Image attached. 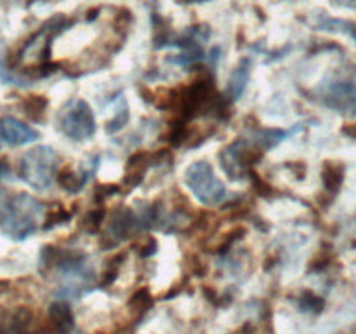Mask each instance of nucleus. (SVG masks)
<instances>
[{
  "instance_id": "7ed1b4c3",
  "label": "nucleus",
  "mask_w": 356,
  "mask_h": 334,
  "mask_svg": "<svg viewBox=\"0 0 356 334\" xmlns=\"http://www.w3.org/2000/svg\"><path fill=\"white\" fill-rule=\"evenodd\" d=\"M188 188L204 205H218L226 198V186L205 160L193 162L184 174Z\"/></svg>"
},
{
  "instance_id": "6e6552de",
  "label": "nucleus",
  "mask_w": 356,
  "mask_h": 334,
  "mask_svg": "<svg viewBox=\"0 0 356 334\" xmlns=\"http://www.w3.org/2000/svg\"><path fill=\"white\" fill-rule=\"evenodd\" d=\"M49 320L52 322L54 329L58 331H68L73 326V315L72 310L65 303H54L49 308Z\"/></svg>"
},
{
  "instance_id": "f03ea898",
  "label": "nucleus",
  "mask_w": 356,
  "mask_h": 334,
  "mask_svg": "<svg viewBox=\"0 0 356 334\" xmlns=\"http://www.w3.org/2000/svg\"><path fill=\"white\" fill-rule=\"evenodd\" d=\"M58 166V155L51 146H37L19 160V174L31 188L44 191L52 186Z\"/></svg>"
},
{
  "instance_id": "ddd939ff",
  "label": "nucleus",
  "mask_w": 356,
  "mask_h": 334,
  "mask_svg": "<svg viewBox=\"0 0 356 334\" xmlns=\"http://www.w3.org/2000/svg\"><path fill=\"white\" fill-rule=\"evenodd\" d=\"M58 181L66 191H79L86 183V176H76L72 169L65 167V169L59 170Z\"/></svg>"
},
{
  "instance_id": "f8f14e48",
  "label": "nucleus",
  "mask_w": 356,
  "mask_h": 334,
  "mask_svg": "<svg viewBox=\"0 0 356 334\" xmlns=\"http://www.w3.org/2000/svg\"><path fill=\"white\" fill-rule=\"evenodd\" d=\"M23 108L28 117L33 118V120H42L45 108H47V100L44 96H28L23 101Z\"/></svg>"
},
{
  "instance_id": "4468645a",
  "label": "nucleus",
  "mask_w": 356,
  "mask_h": 334,
  "mask_svg": "<svg viewBox=\"0 0 356 334\" xmlns=\"http://www.w3.org/2000/svg\"><path fill=\"white\" fill-rule=\"evenodd\" d=\"M177 2H183V3H198V2H207V0H177Z\"/></svg>"
},
{
  "instance_id": "20e7f679",
  "label": "nucleus",
  "mask_w": 356,
  "mask_h": 334,
  "mask_svg": "<svg viewBox=\"0 0 356 334\" xmlns=\"http://www.w3.org/2000/svg\"><path fill=\"white\" fill-rule=\"evenodd\" d=\"M59 129L68 138L83 141L96 132V118L83 100H72L59 113Z\"/></svg>"
},
{
  "instance_id": "9d476101",
  "label": "nucleus",
  "mask_w": 356,
  "mask_h": 334,
  "mask_svg": "<svg viewBox=\"0 0 356 334\" xmlns=\"http://www.w3.org/2000/svg\"><path fill=\"white\" fill-rule=\"evenodd\" d=\"M323 183H325L327 190L330 191V193H336L337 190L341 188V184H343V177H344V169L341 164H325V167H323Z\"/></svg>"
},
{
  "instance_id": "0eeeda50",
  "label": "nucleus",
  "mask_w": 356,
  "mask_h": 334,
  "mask_svg": "<svg viewBox=\"0 0 356 334\" xmlns=\"http://www.w3.org/2000/svg\"><path fill=\"white\" fill-rule=\"evenodd\" d=\"M249 77H250V59H243V61L236 66L235 72L232 73V79H229L228 93L233 100H238V97L242 96L247 84H249Z\"/></svg>"
},
{
  "instance_id": "f257e3e1",
  "label": "nucleus",
  "mask_w": 356,
  "mask_h": 334,
  "mask_svg": "<svg viewBox=\"0 0 356 334\" xmlns=\"http://www.w3.org/2000/svg\"><path fill=\"white\" fill-rule=\"evenodd\" d=\"M44 205L28 193H17L6 204L2 214V230L14 240H23L37 230Z\"/></svg>"
},
{
  "instance_id": "1a4fd4ad",
  "label": "nucleus",
  "mask_w": 356,
  "mask_h": 334,
  "mask_svg": "<svg viewBox=\"0 0 356 334\" xmlns=\"http://www.w3.org/2000/svg\"><path fill=\"white\" fill-rule=\"evenodd\" d=\"M146 167H148V155L145 152L138 153V155L132 157L127 164V173H125V180L131 184L139 183L143 180L146 173Z\"/></svg>"
},
{
  "instance_id": "423d86ee",
  "label": "nucleus",
  "mask_w": 356,
  "mask_h": 334,
  "mask_svg": "<svg viewBox=\"0 0 356 334\" xmlns=\"http://www.w3.org/2000/svg\"><path fill=\"white\" fill-rule=\"evenodd\" d=\"M0 136L10 146H23L38 139V132L33 127L14 117L0 118Z\"/></svg>"
},
{
  "instance_id": "39448f33",
  "label": "nucleus",
  "mask_w": 356,
  "mask_h": 334,
  "mask_svg": "<svg viewBox=\"0 0 356 334\" xmlns=\"http://www.w3.org/2000/svg\"><path fill=\"white\" fill-rule=\"evenodd\" d=\"M323 103L343 115H356V82L337 80L323 93Z\"/></svg>"
},
{
  "instance_id": "9b49d317",
  "label": "nucleus",
  "mask_w": 356,
  "mask_h": 334,
  "mask_svg": "<svg viewBox=\"0 0 356 334\" xmlns=\"http://www.w3.org/2000/svg\"><path fill=\"white\" fill-rule=\"evenodd\" d=\"M31 322V312L26 308H17L9 313L7 324H3V331H23Z\"/></svg>"
}]
</instances>
